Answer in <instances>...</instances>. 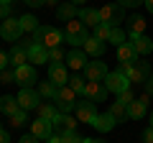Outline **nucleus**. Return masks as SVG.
<instances>
[{
    "mask_svg": "<svg viewBox=\"0 0 153 143\" xmlns=\"http://www.w3.org/2000/svg\"><path fill=\"white\" fill-rule=\"evenodd\" d=\"M89 39V33H87V26H84L79 18H74V21L66 23V31H64V41L71 46H84V41Z\"/></svg>",
    "mask_w": 153,
    "mask_h": 143,
    "instance_id": "1",
    "label": "nucleus"
},
{
    "mask_svg": "<svg viewBox=\"0 0 153 143\" xmlns=\"http://www.w3.org/2000/svg\"><path fill=\"white\" fill-rule=\"evenodd\" d=\"M100 18H102V23H107V26L120 28L123 23H125V8H123L120 3H107V5L100 8Z\"/></svg>",
    "mask_w": 153,
    "mask_h": 143,
    "instance_id": "2",
    "label": "nucleus"
},
{
    "mask_svg": "<svg viewBox=\"0 0 153 143\" xmlns=\"http://www.w3.org/2000/svg\"><path fill=\"white\" fill-rule=\"evenodd\" d=\"M54 105H56V110H59V112H64V115H69V112L74 110V105H76V92H74V89L69 87V84H64V87H59V95H56Z\"/></svg>",
    "mask_w": 153,
    "mask_h": 143,
    "instance_id": "3",
    "label": "nucleus"
},
{
    "mask_svg": "<svg viewBox=\"0 0 153 143\" xmlns=\"http://www.w3.org/2000/svg\"><path fill=\"white\" fill-rule=\"evenodd\" d=\"M16 97H18L21 110H26V112L36 110L38 105H41V95H38V89H31V87H21V92H18Z\"/></svg>",
    "mask_w": 153,
    "mask_h": 143,
    "instance_id": "4",
    "label": "nucleus"
},
{
    "mask_svg": "<svg viewBox=\"0 0 153 143\" xmlns=\"http://www.w3.org/2000/svg\"><path fill=\"white\" fill-rule=\"evenodd\" d=\"M151 66H148V61H133L130 64V72H128V79H130L133 84H146L148 79H151Z\"/></svg>",
    "mask_w": 153,
    "mask_h": 143,
    "instance_id": "5",
    "label": "nucleus"
},
{
    "mask_svg": "<svg viewBox=\"0 0 153 143\" xmlns=\"http://www.w3.org/2000/svg\"><path fill=\"white\" fill-rule=\"evenodd\" d=\"M0 36L5 41H18L23 36V28H21V18H5V21L0 23Z\"/></svg>",
    "mask_w": 153,
    "mask_h": 143,
    "instance_id": "6",
    "label": "nucleus"
},
{
    "mask_svg": "<svg viewBox=\"0 0 153 143\" xmlns=\"http://www.w3.org/2000/svg\"><path fill=\"white\" fill-rule=\"evenodd\" d=\"M107 92H110V89L105 87V82H87V87H84L82 97L97 105V102H102V100H107Z\"/></svg>",
    "mask_w": 153,
    "mask_h": 143,
    "instance_id": "7",
    "label": "nucleus"
},
{
    "mask_svg": "<svg viewBox=\"0 0 153 143\" xmlns=\"http://www.w3.org/2000/svg\"><path fill=\"white\" fill-rule=\"evenodd\" d=\"M84 74H87V82H105L107 74H110V69H107L105 61H87Z\"/></svg>",
    "mask_w": 153,
    "mask_h": 143,
    "instance_id": "8",
    "label": "nucleus"
},
{
    "mask_svg": "<svg viewBox=\"0 0 153 143\" xmlns=\"http://www.w3.org/2000/svg\"><path fill=\"white\" fill-rule=\"evenodd\" d=\"M36 79H38V74H36V66L33 64L16 66V84H21V87H33Z\"/></svg>",
    "mask_w": 153,
    "mask_h": 143,
    "instance_id": "9",
    "label": "nucleus"
},
{
    "mask_svg": "<svg viewBox=\"0 0 153 143\" xmlns=\"http://www.w3.org/2000/svg\"><path fill=\"white\" fill-rule=\"evenodd\" d=\"M51 125H54V133H56V136H64V133L76 130L79 120H76V118H71V115H64V112H59V115L51 120Z\"/></svg>",
    "mask_w": 153,
    "mask_h": 143,
    "instance_id": "10",
    "label": "nucleus"
},
{
    "mask_svg": "<svg viewBox=\"0 0 153 143\" xmlns=\"http://www.w3.org/2000/svg\"><path fill=\"white\" fill-rule=\"evenodd\" d=\"M74 112H76V120H79V123H89V125H92V120L97 118V107H94V102H89V100L76 102L74 105Z\"/></svg>",
    "mask_w": 153,
    "mask_h": 143,
    "instance_id": "11",
    "label": "nucleus"
},
{
    "mask_svg": "<svg viewBox=\"0 0 153 143\" xmlns=\"http://www.w3.org/2000/svg\"><path fill=\"white\" fill-rule=\"evenodd\" d=\"M128 82H130V79H128L123 72H110L107 79H105V87H107L110 92H117V95H120V92H125V89L130 87Z\"/></svg>",
    "mask_w": 153,
    "mask_h": 143,
    "instance_id": "12",
    "label": "nucleus"
},
{
    "mask_svg": "<svg viewBox=\"0 0 153 143\" xmlns=\"http://www.w3.org/2000/svg\"><path fill=\"white\" fill-rule=\"evenodd\" d=\"M31 133L38 138V141H49V138L54 136V125H51V120H44V118H36V120L31 123Z\"/></svg>",
    "mask_w": 153,
    "mask_h": 143,
    "instance_id": "13",
    "label": "nucleus"
},
{
    "mask_svg": "<svg viewBox=\"0 0 153 143\" xmlns=\"http://www.w3.org/2000/svg\"><path fill=\"white\" fill-rule=\"evenodd\" d=\"M64 44V31L61 28H54V26H49L46 28V36H44V49L49 51V49H59V46Z\"/></svg>",
    "mask_w": 153,
    "mask_h": 143,
    "instance_id": "14",
    "label": "nucleus"
},
{
    "mask_svg": "<svg viewBox=\"0 0 153 143\" xmlns=\"http://www.w3.org/2000/svg\"><path fill=\"white\" fill-rule=\"evenodd\" d=\"M79 21L84 23L87 28H97L100 23H102V18H100V10L97 8H89V5H84V8H79Z\"/></svg>",
    "mask_w": 153,
    "mask_h": 143,
    "instance_id": "15",
    "label": "nucleus"
},
{
    "mask_svg": "<svg viewBox=\"0 0 153 143\" xmlns=\"http://www.w3.org/2000/svg\"><path fill=\"white\" fill-rule=\"evenodd\" d=\"M49 79L56 84V87H64V84H69L66 66H64V64H49Z\"/></svg>",
    "mask_w": 153,
    "mask_h": 143,
    "instance_id": "16",
    "label": "nucleus"
},
{
    "mask_svg": "<svg viewBox=\"0 0 153 143\" xmlns=\"http://www.w3.org/2000/svg\"><path fill=\"white\" fill-rule=\"evenodd\" d=\"M105 46H107V44H105V41H100L97 36H89V39L84 41L82 51H84L87 56H94V59H100V56L105 54Z\"/></svg>",
    "mask_w": 153,
    "mask_h": 143,
    "instance_id": "17",
    "label": "nucleus"
},
{
    "mask_svg": "<svg viewBox=\"0 0 153 143\" xmlns=\"http://www.w3.org/2000/svg\"><path fill=\"white\" fill-rule=\"evenodd\" d=\"M125 26H128V39H130V36H140V33H146V26H148V21L143 16H130L125 21Z\"/></svg>",
    "mask_w": 153,
    "mask_h": 143,
    "instance_id": "18",
    "label": "nucleus"
},
{
    "mask_svg": "<svg viewBox=\"0 0 153 143\" xmlns=\"http://www.w3.org/2000/svg\"><path fill=\"white\" fill-rule=\"evenodd\" d=\"M148 95H143L140 100H133L130 105H128V118H133V120H140L143 115H146V107H148Z\"/></svg>",
    "mask_w": 153,
    "mask_h": 143,
    "instance_id": "19",
    "label": "nucleus"
},
{
    "mask_svg": "<svg viewBox=\"0 0 153 143\" xmlns=\"http://www.w3.org/2000/svg\"><path fill=\"white\" fill-rule=\"evenodd\" d=\"M117 61H123V64L138 61V51H135V46H133L130 41H125L123 46H117Z\"/></svg>",
    "mask_w": 153,
    "mask_h": 143,
    "instance_id": "20",
    "label": "nucleus"
},
{
    "mask_svg": "<svg viewBox=\"0 0 153 143\" xmlns=\"http://www.w3.org/2000/svg\"><path fill=\"white\" fill-rule=\"evenodd\" d=\"M130 44L135 46L138 56H140V54H143V56H148V54H151V51H153V41L148 39L146 33H140V36H130Z\"/></svg>",
    "mask_w": 153,
    "mask_h": 143,
    "instance_id": "21",
    "label": "nucleus"
},
{
    "mask_svg": "<svg viewBox=\"0 0 153 143\" xmlns=\"http://www.w3.org/2000/svg\"><path fill=\"white\" fill-rule=\"evenodd\" d=\"M28 61H31V64H46V61H49V51L41 44H31L28 46Z\"/></svg>",
    "mask_w": 153,
    "mask_h": 143,
    "instance_id": "22",
    "label": "nucleus"
},
{
    "mask_svg": "<svg viewBox=\"0 0 153 143\" xmlns=\"http://www.w3.org/2000/svg\"><path fill=\"white\" fill-rule=\"evenodd\" d=\"M66 66L69 69H84L87 66V54L79 49H71L69 54H66Z\"/></svg>",
    "mask_w": 153,
    "mask_h": 143,
    "instance_id": "23",
    "label": "nucleus"
},
{
    "mask_svg": "<svg viewBox=\"0 0 153 143\" xmlns=\"http://www.w3.org/2000/svg\"><path fill=\"white\" fill-rule=\"evenodd\" d=\"M8 56H10V66H13V69H16V66H23V64L28 61V46L16 44V46L10 49V54H8Z\"/></svg>",
    "mask_w": 153,
    "mask_h": 143,
    "instance_id": "24",
    "label": "nucleus"
},
{
    "mask_svg": "<svg viewBox=\"0 0 153 143\" xmlns=\"http://www.w3.org/2000/svg\"><path fill=\"white\" fill-rule=\"evenodd\" d=\"M79 16V8L74 5V3H61V5H56V18L59 21H74V18Z\"/></svg>",
    "mask_w": 153,
    "mask_h": 143,
    "instance_id": "25",
    "label": "nucleus"
},
{
    "mask_svg": "<svg viewBox=\"0 0 153 143\" xmlns=\"http://www.w3.org/2000/svg\"><path fill=\"white\" fill-rule=\"evenodd\" d=\"M0 110L5 112L8 118L16 115V112L21 110V105H18V97H13V95H5V97H0Z\"/></svg>",
    "mask_w": 153,
    "mask_h": 143,
    "instance_id": "26",
    "label": "nucleus"
},
{
    "mask_svg": "<svg viewBox=\"0 0 153 143\" xmlns=\"http://www.w3.org/2000/svg\"><path fill=\"white\" fill-rule=\"evenodd\" d=\"M92 125L97 128L100 133H110L115 125H117V123L112 120V115H110V112H105V115H97V118H94V120H92Z\"/></svg>",
    "mask_w": 153,
    "mask_h": 143,
    "instance_id": "27",
    "label": "nucleus"
},
{
    "mask_svg": "<svg viewBox=\"0 0 153 143\" xmlns=\"http://www.w3.org/2000/svg\"><path fill=\"white\" fill-rule=\"evenodd\" d=\"M38 95L44 100H56V95H59V87H56L51 79H46V82H38Z\"/></svg>",
    "mask_w": 153,
    "mask_h": 143,
    "instance_id": "28",
    "label": "nucleus"
},
{
    "mask_svg": "<svg viewBox=\"0 0 153 143\" xmlns=\"http://www.w3.org/2000/svg\"><path fill=\"white\" fill-rule=\"evenodd\" d=\"M107 112L112 115L115 123H125V120H128V105H123V102H112Z\"/></svg>",
    "mask_w": 153,
    "mask_h": 143,
    "instance_id": "29",
    "label": "nucleus"
},
{
    "mask_svg": "<svg viewBox=\"0 0 153 143\" xmlns=\"http://www.w3.org/2000/svg\"><path fill=\"white\" fill-rule=\"evenodd\" d=\"M36 110H38V118H44V120H54V118L59 115V110H56L54 102H41Z\"/></svg>",
    "mask_w": 153,
    "mask_h": 143,
    "instance_id": "30",
    "label": "nucleus"
},
{
    "mask_svg": "<svg viewBox=\"0 0 153 143\" xmlns=\"http://www.w3.org/2000/svg\"><path fill=\"white\" fill-rule=\"evenodd\" d=\"M38 18L36 16H31V13H26V16H21V28H23V33H36L38 31Z\"/></svg>",
    "mask_w": 153,
    "mask_h": 143,
    "instance_id": "31",
    "label": "nucleus"
},
{
    "mask_svg": "<svg viewBox=\"0 0 153 143\" xmlns=\"http://www.w3.org/2000/svg\"><path fill=\"white\" fill-rule=\"evenodd\" d=\"M125 41H128L125 28H112V33H110V41H107V44H112V46H123Z\"/></svg>",
    "mask_w": 153,
    "mask_h": 143,
    "instance_id": "32",
    "label": "nucleus"
},
{
    "mask_svg": "<svg viewBox=\"0 0 153 143\" xmlns=\"http://www.w3.org/2000/svg\"><path fill=\"white\" fill-rule=\"evenodd\" d=\"M110 33H112V26H107V23H100V26L94 28L92 36H97L100 41H105V44H107V41H110Z\"/></svg>",
    "mask_w": 153,
    "mask_h": 143,
    "instance_id": "33",
    "label": "nucleus"
},
{
    "mask_svg": "<svg viewBox=\"0 0 153 143\" xmlns=\"http://www.w3.org/2000/svg\"><path fill=\"white\" fill-rule=\"evenodd\" d=\"M69 87L74 89L76 95H82V92H84V87H87V82H84L79 74H71V77H69Z\"/></svg>",
    "mask_w": 153,
    "mask_h": 143,
    "instance_id": "34",
    "label": "nucleus"
},
{
    "mask_svg": "<svg viewBox=\"0 0 153 143\" xmlns=\"http://www.w3.org/2000/svg\"><path fill=\"white\" fill-rule=\"evenodd\" d=\"M49 61H51V64H61V61H66V51L61 49V46H59V49H49Z\"/></svg>",
    "mask_w": 153,
    "mask_h": 143,
    "instance_id": "35",
    "label": "nucleus"
},
{
    "mask_svg": "<svg viewBox=\"0 0 153 143\" xmlns=\"http://www.w3.org/2000/svg\"><path fill=\"white\" fill-rule=\"evenodd\" d=\"M28 123V112L26 110H18L16 115H10V125L13 128H21V125H26Z\"/></svg>",
    "mask_w": 153,
    "mask_h": 143,
    "instance_id": "36",
    "label": "nucleus"
},
{
    "mask_svg": "<svg viewBox=\"0 0 153 143\" xmlns=\"http://www.w3.org/2000/svg\"><path fill=\"white\" fill-rule=\"evenodd\" d=\"M0 84H16V69H3L0 72Z\"/></svg>",
    "mask_w": 153,
    "mask_h": 143,
    "instance_id": "37",
    "label": "nucleus"
},
{
    "mask_svg": "<svg viewBox=\"0 0 153 143\" xmlns=\"http://www.w3.org/2000/svg\"><path fill=\"white\" fill-rule=\"evenodd\" d=\"M133 100H135V95H133V89H130V87H128L125 92H120V95H117V102H123V105H130Z\"/></svg>",
    "mask_w": 153,
    "mask_h": 143,
    "instance_id": "38",
    "label": "nucleus"
},
{
    "mask_svg": "<svg viewBox=\"0 0 153 143\" xmlns=\"http://www.w3.org/2000/svg\"><path fill=\"white\" fill-rule=\"evenodd\" d=\"M61 141H64V143H82L84 138L79 136L76 130H71V133H64V136H61Z\"/></svg>",
    "mask_w": 153,
    "mask_h": 143,
    "instance_id": "39",
    "label": "nucleus"
},
{
    "mask_svg": "<svg viewBox=\"0 0 153 143\" xmlns=\"http://www.w3.org/2000/svg\"><path fill=\"white\" fill-rule=\"evenodd\" d=\"M46 28H49V26H38V31H36V33H31V36H33V39H31V44H44Z\"/></svg>",
    "mask_w": 153,
    "mask_h": 143,
    "instance_id": "40",
    "label": "nucleus"
},
{
    "mask_svg": "<svg viewBox=\"0 0 153 143\" xmlns=\"http://www.w3.org/2000/svg\"><path fill=\"white\" fill-rule=\"evenodd\" d=\"M5 18H10V5L8 3H0V21H5Z\"/></svg>",
    "mask_w": 153,
    "mask_h": 143,
    "instance_id": "41",
    "label": "nucleus"
},
{
    "mask_svg": "<svg viewBox=\"0 0 153 143\" xmlns=\"http://www.w3.org/2000/svg\"><path fill=\"white\" fill-rule=\"evenodd\" d=\"M123 8H138V5H143V0H117Z\"/></svg>",
    "mask_w": 153,
    "mask_h": 143,
    "instance_id": "42",
    "label": "nucleus"
},
{
    "mask_svg": "<svg viewBox=\"0 0 153 143\" xmlns=\"http://www.w3.org/2000/svg\"><path fill=\"white\" fill-rule=\"evenodd\" d=\"M8 64H10V56H8L5 51H0V72L8 69Z\"/></svg>",
    "mask_w": 153,
    "mask_h": 143,
    "instance_id": "43",
    "label": "nucleus"
},
{
    "mask_svg": "<svg viewBox=\"0 0 153 143\" xmlns=\"http://www.w3.org/2000/svg\"><path fill=\"white\" fill-rule=\"evenodd\" d=\"M143 141H146V143H153V125H148L146 130H143Z\"/></svg>",
    "mask_w": 153,
    "mask_h": 143,
    "instance_id": "44",
    "label": "nucleus"
},
{
    "mask_svg": "<svg viewBox=\"0 0 153 143\" xmlns=\"http://www.w3.org/2000/svg\"><path fill=\"white\" fill-rule=\"evenodd\" d=\"M28 8H41V5H46V0H23Z\"/></svg>",
    "mask_w": 153,
    "mask_h": 143,
    "instance_id": "45",
    "label": "nucleus"
},
{
    "mask_svg": "<svg viewBox=\"0 0 153 143\" xmlns=\"http://www.w3.org/2000/svg\"><path fill=\"white\" fill-rule=\"evenodd\" d=\"M18 143H38V138L33 136V133H26V136H23V138H21Z\"/></svg>",
    "mask_w": 153,
    "mask_h": 143,
    "instance_id": "46",
    "label": "nucleus"
},
{
    "mask_svg": "<svg viewBox=\"0 0 153 143\" xmlns=\"http://www.w3.org/2000/svg\"><path fill=\"white\" fill-rule=\"evenodd\" d=\"M0 143H10V136H8V130L3 125H0Z\"/></svg>",
    "mask_w": 153,
    "mask_h": 143,
    "instance_id": "47",
    "label": "nucleus"
},
{
    "mask_svg": "<svg viewBox=\"0 0 153 143\" xmlns=\"http://www.w3.org/2000/svg\"><path fill=\"white\" fill-rule=\"evenodd\" d=\"M143 89H146V95H148V97H153V82H151V79H148V82L143 84Z\"/></svg>",
    "mask_w": 153,
    "mask_h": 143,
    "instance_id": "48",
    "label": "nucleus"
},
{
    "mask_svg": "<svg viewBox=\"0 0 153 143\" xmlns=\"http://www.w3.org/2000/svg\"><path fill=\"white\" fill-rule=\"evenodd\" d=\"M46 143H64V141H61V136H56V133H54V136H51Z\"/></svg>",
    "mask_w": 153,
    "mask_h": 143,
    "instance_id": "49",
    "label": "nucleus"
},
{
    "mask_svg": "<svg viewBox=\"0 0 153 143\" xmlns=\"http://www.w3.org/2000/svg\"><path fill=\"white\" fill-rule=\"evenodd\" d=\"M143 5H146V8H148V13L153 16V0H143Z\"/></svg>",
    "mask_w": 153,
    "mask_h": 143,
    "instance_id": "50",
    "label": "nucleus"
},
{
    "mask_svg": "<svg viewBox=\"0 0 153 143\" xmlns=\"http://www.w3.org/2000/svg\"><path fill=\"white\" fill-rule=\"evenodd\" d=\"M69 3H74L76 8H84V5H87V0H69Z\"/></svg>",
    "mask_w": 153,
    "mask_h": 143,
    "instance_id": "51",
    "label": "nucleus"
},
{
    "mask_svg": "<svg viewBox=\"0 0 153 143\" xmlns=\"http://www.w3.org/2000/svg\"><path fill=\"white\" fill-rule=\"evenodd\" d=\"M82 143H105V141H100V138H84Z\"/></svg>",
    "mask_w": 153,
    "mask_h": 143,
    "instance_id": "52",
    "label": "nucleus"
},
{
    "mask_svg": "<svg viewBox=\"0 0 153 143\" xmlns=\"http://www.w3.org/2000/svg\"><path fill=\"white\" fill-rule=\"evenodd\" d=\"M56 3H59V0H46V5H56Z\"/></svg>",
    "mask_w": 153,
    "mask_h": 143,
    "instance_id": "53",
    "label": "nucleus"
},
{
    "mask_svg": "<svg viewBox=\"0 0 153 143\" xmlns=\"http://www.w3.org/2000/svg\"><path fill=\"white\" fill-rule=\"evenodd\" d=\"M0 3H8V5H10V3H13V0H0Z\"/></svg>",
    "mask_w": 153,
    "mask_h": 143,
    "instance_id": "54",
    "label": "nucleus"
},
{
    "mask_svg": "<svg viewBox=\"0 0 153 143\" xmlns=\"http://www.w3.org/2000/svg\"><path fill=\"white\" fill-rule=\"evenodd\" d=\"M151 125H153V112H151Z\"/></svg>",
    "mask_w": 153,
    "mask_h": 143,
    "instance_id": "55",
    "label": "nucleus"
},
{
    "mask_svg": "<svg viewBox=\"0 0 153 143\" xmlns=\"http://www.w3.org/2000/svg\"><path fill=\"white\" fill-rule=\"evenodd\" d=\"M151 82H153V72H151Z\"/></svg>",
    "mask_w": 153,
    "mask_h": 143,
    "instance_id": "56",
    "label": "nucleus"
}]
</instances>
